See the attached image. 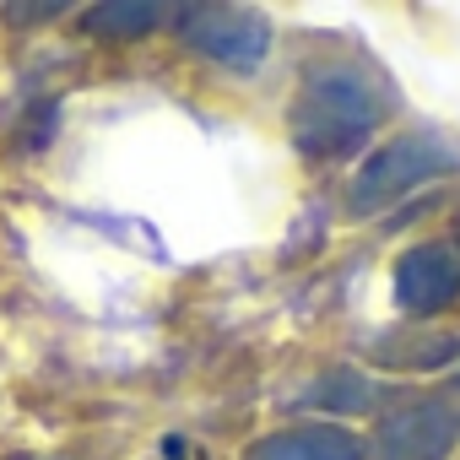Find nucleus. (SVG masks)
<instances>
[{
  "mask_svg": "<svg viewBox=\"0 0 460 460\" xmlns=\"http://www.w3.org/2000/svg\"><path fill=\"white\" fill-rule=\"evenodd\" d=\"M455 444H460V411L438 395H406L379 417L374 444L363 455L368 460H449Z\"/></svg>",
  "mask_w": 460,
  "mask_h": 460,
  "instance_id": "nucleus-4",
  "label": "nucleus"
},
{
  "mask_svg": "<svg viewBox=\"0 0 460 460\" xmlns=\"http://www.w3.org/2000/svg\"><path fill=\"white\" fill-rule=\"evenodd\" d=\"M66 6H6V22H44V17H60Z\"/></svg>",
  "mask_w": 460,
  "mask_h": 460,
  "instance_id": "nucleus-10",
  "label": "nucleus"
},
{
  "mask_svg": "<svg viewBox=\"0 0 460 460\" xmlns=\"http://www.w3.org/2000/svg\"><path fill=\"white\" fill-rule=\"evenodd\" d=\"M374 358L379 363H390V368H444V363H455L460 358V341L455 336H422V341H411V347H395V341H379L374 347Z\"/></svg>",
  "mask_w": 460,
  "mask_h": 460,
  "instance_id": "nucleus-8",
  "label": "nucleus"
},
{
  "mask_svg": "<svg viewBox=\"0 0 460 460\" xmlns=\"http://www.w3.org/2000/svg\"><path fill=\"white\" fill-rule=\"evenodd\" d=\"M309 401L314 406H331V411H358V406H368L374 401V385L363 379V374H325V385H314L309 390Z\"/></svg>",
  "mask_w": 460,
  "mask_h": 460,
  "instance_id": "nucleus-9",
  "label": "nucleus"
},
{
  "mask_svg": "<svg viewBox=\"0 0 460 460\" xmlns=\"http://www.w3.org/2000/svg\"><path fill=\"white\" fill-rule=\"evenodd\" d=\"M179 39L227 71H261L271 55V17L250 6H179Z\"/></svg>",
  "mask_w": 460,
  "mask_h": 460,
  "instance_id": "nucleus-3",
  "label": "nucleus"
},
{
  "mask_svg": "<svg viewBox=\"0 0 460 460\" xmlns=\"http://www.w3.org/2000/svg\"><path fill=\"white\" fill-rule=\"evenodd\" d=\"M460 173V146L438 130H406L395 141H385L374 157H363V168L347 184V211L352 217H379L395 200H406L411 190Z\"/></svg>",
  "mask_w": 460,
  "mask_h": 460,
  "instance_id": "nucleus-2",
  "label": "nucleus"
},
{
  "mask_svg": "<svg viewBox=\"0 0 460 460\" xmlns=\"http://www.w3.org/2000/svg\"><path fill=\"white\" fill-rule=\"evenodd\" d=\"M395 109V82L379 66L363 60H331L314 66L288 109V136L298 146V157L309 163H331V157H352Z\"/></svg>",
  "mask_w": 460,
  "mask_h": 460,
  "instance_id": "nucleus-1",
  "label": "nucleus"
},
{
  "mask_svg": "<svg viewBox=\"0 0 460 460\" xmlns=\"http://www.w3.org/2000/svg\"><path fill=\"white\" fill-rule=\"evenodd\" d=\"M455 244H460V227H455ZM455 261H460V250H455Z\"/></svg>",
  "mask_w": 460,
  "mask_h": 460,
  "instance_id": "nucleus-11",
  "label": "nucleus"
},
{
  "mask_svg": "<svg viewBox=\"0 0 460 460\" xmlns=\"http://www.w3.org/2000/svg\"><path fill=\"white\" fill-rule=\"evenodd\" d=\"M244 460H368V455H363V438L341 422H298L255 438Z\"/></svg>",
  "mask_w": 460,
  "mask_h": 460,
  "instance_id": "nucleus-6",
  "label": "nucleus"
},
{
  "mask_svg": "<svg viewBox=\"0 0 460 460\" xmlns=\"http://www.w3.org/2000/svg\"><path fill=\"white\" fill-rule=\"evenodd\" d=\"M163 17H168V6H152V0H109V6L82 12V28L93 39H146Z\"/></svg>",
  "mask_w": 460,
  "mask_h": 460,
  "instance_id": "nucleus-7",
  "label": "nucleus"
},
{
  "mask_svg": "<svg viewBox=\"0 0 460 460\" xmlns=\"http://www.w3.org/2000/svg\"><path fill=\"white\" fill-rule=\"evenodd\" d=\"M390 288L406 314H438L460 298V261L449 244H411V250H401Z\"/></svg>",
  "mask_w": 460,
  "mask_h": 460,
  "instance_id": "nucleus-5",
  "label": "nucleus"
}]
</instances>
